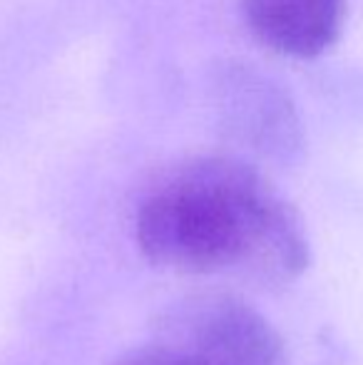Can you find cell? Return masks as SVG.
<instances>
[{"instance_id": "obj_1", "label": "cell", "mask_w": 363, "mask_h": 365, "mask_svg": "<svg viewBox=\"0 0 363 365\" xmlns=\"http://www.w3.org/2000/svg\"><path fill=\"white\" fill-rule=\"evenodd\" d=\"M137 244L152 266L291 284L311 261L299 212L249 164L202 157L167 174L142 202Z\"/></svg>"}, {"instance_id": "obj_2", "label": "cell", "mask_w": 363, "mask_h": 365, "mask_svg": "<svg viewBox=\"0 0 363 365\" xmlns=\"http://www.w3.org/2000/svg\"><path fill=\"white\" fill-rule=\"evenodd\" d=\"M155 343L209 365H284V341L254 306L224 291L177 298L155 323Z\"/></svg>"}, {"instance_id": "obj_3", "label": "cell", "mask_w": 363, "mask_h": 365, "mask_svg": "<svg viewBox=\"0 0 363 365\" xmlns=\"http://www.w3.org/2000/svg\"><path fill=\"white\" fill-rule=\"evenodd\" d=\"M254 38L286 58H319L339 40L349 0H242Z\"/></svg>"}, {"instance_id": "obj_4", "label": "cell", "mask_w": 363, "mask_h": 365, "mask_svg": "<svg viewBox=\"0 0 363 365\" xmlns=\"http://www.w3.org/2000/svg\"><path fill=\"white\" fill-rule=\"evenodd\" d=\"M115 365H209V363H202L197 358L187 356V353H180L175 348H167L162 343L152 341L150 346H142L125 353Z\"/></svg>"}]
</instances>
